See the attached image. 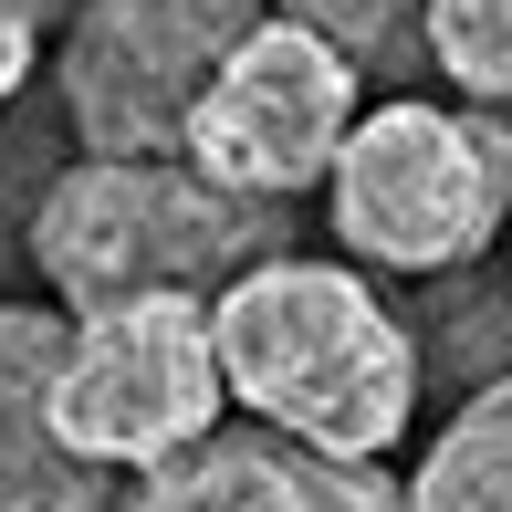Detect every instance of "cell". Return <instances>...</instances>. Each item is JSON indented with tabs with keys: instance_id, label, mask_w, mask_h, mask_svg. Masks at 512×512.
<instances>
[{
	"instance_id": "obj_1",
	"label": "cell",
	"mask_w": 512,
	"mask_h": 512,
	"mask_svg": "<svg viewBox=\"0 0 512 512\" xmlns=\"http://www.w3.org/2000/svg\"><path fill=\"white\" fill-rule=\"evenodd\" d=\"M230 408L251 429L293 439L314 460L377 471L418 418V335L377 304V283L345 262H262L209 304Z\"/></svg>"
},
{
	"instance_id": "obj_2",
	"label": "cell",
	"mask_w": 512,
	"mask_h": 512,
	"mask_svg": "<svg viewBox=\"0 0 512 512\" xmlns=\"http://www.w3.org/2000/svg\"><path fill=\"white\" fill-rule=\"evenodd\" d=\"M262 262H283V209L209 189L189 157H74L32 199V272L63 314L147 304V293L220 304Z\"/></svg>"
},
{
	"instance_id": "obj_3",
	"label": "cell",
	"mask_w": 512,
	"mask_h": 512,
	"mask_svg": "<svg viewBox=\"0 0 512 512\" xmlns=\"http://www.w3.org/2000/svg\"><path fill=\"white\" fill-rule=\"evenodd\" d=\"M335 241L377 272H471L512 220V126L481 105H377L335 157Z\"/></svg>"
},
{
	"instance_id": "obj_4",
	"label": "cell",
	"mask_w": 512,
	"mask_h": 512,
	"mask_svg": "<svg viewBox=\"0 0 512 512\" xmlns=\"http://www.w3.org/2000/svg\"><path fill=\"white\" fill-rule=\"evenodd\" d=\"M230 377L199 293H147V304L63 314V366H53V439L95 471H168L199 439H220Z\"/></svg>"
},
{
	"instance_id": "obj_5",
	"label": "cell",
	"mask_w": 512,
	"mask_h": 512,
	"mask_svg": "<svg viewBox=\"0 0 512 512\" xmlns=\"http://www.w3.org/2000/svg\"><path fill=\"white\" fill-rule=\"evenodd\" d=\"M262 21L272 0H84L53 63L84 157H178L220 63Z\"/></svg>"
},
{
	"instance_id": "obj_6",
	"label": "cell",
	"mask_w": 512,
	"mask_h": 512,
	"mask_svg": "<svg viewBox=\"0 0 512 512\" xmlns=\"http://www.w3.org/2000/svg\"><path fill=\"white\" fill-rule=\"evenodd\" d=\"M356 136V63L335 42L293 32V21H262L241 53L220 63L209 105L189 115V168L230 199H304V189H335V157Z\"/></svg>"
},
{
	"instance_id": "obj_7",
	"label": "cell",
	"mask_w": 512,
	"mask_h": 512,
	"mask_svg": "<svg viewBox=\"0 0 512 512\" xmlns=\"http://www.w3.org/2000/svg\"><path fill=\"white\" fill-rule=\"evenodd\" d=\"M115 512H408V481L356 471V460H314L272 429H220L189 460L126 481Z\"/></svg>"
},
{
	"instance_id": "obj_8",
	"label": "cell",
	"mask_w": 512,
	"mask_h": 512,
	"mask_svg": "<svg viewBox=\"0 0 512 512\" xmlns=\"http://www.w3.org/2000/svg\"><path fill=\"white\" fill-rule=\"evenodd\" d=\"M53 366L63 314L0 304V512H115L126 492L53 439Z\"/></svg>"
},
{
	"instance_id": "obj_9",
	"label": "cell",
	"mask_w": 512,
	"mask_h": 512,
	"mask_svg": "<svg viewBox=\"0 0 512 512\" xmlns=\"http://www.w3.org/2000/svg\"><path fill=\"white\" fill-rule=\"evenodd\" d=\"M408 512H512V377H481L408 471Z\"/></svg>"
},
{
	"instance_id": "obj_10",
	"label": "cell",
	"mask_w": 512,
	"mask_h": 512,
	"mask_svg": "<svg viewBox=\"0 0 512 512\" xmlns=\"http://www.w3.org/2000/svg\"><path fill=\"white\" fill-rule=\"evenodd\" d=\"M272 21L335 42L356 74H418L429 63V0H272Z\"/></svg>"
},
{
	"instance_id": "obj_11",
	"label": "cell",
	"mask_w": 512,
	"mask_h": 512,
	"mask_svg": "<svg viewBox=\"0 0 512 512\" xmlns=\"http://www.w3.org/2000/svg\"><path fill=\"white\" fill-rule=\"evenodd\" d=\"M429 74L512 126V0H429Z\"/></svg>"
},
{
	"instance_id": "obj_12",
	"label": "cell",
	"mask_w": 512,
	"mask_h": 512,
	"mask_svg": "<svg viewBox=\"0 0 512 512\" xmlns=\"http://www.w3.org/2000/svg\"><path fill=\"white\" fill-rule=\"evenodd\" d=\"M21 84H32V21H11V11H0V105H11Z\"/></svg>"
},
{
	"instance_id": "obj_13",
	"label": "cell",
	"mask_w": 512,
	"mask_h": 512,
	"mask_svg": "<svg viewBox=\"0 0 512 512\" xmlns=\"http://www.w3.org/2000/svg\"><path fill=\"white\" fill-rule=\"evenodd\" d=\"M0 11H11V21H32V11H53V0H0Z\"/></svg>"
}]
</instances>
